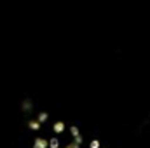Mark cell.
I'll return each mask as SVG.
<instances>
[{"label": "cell", "instance_id": "6da1fadb", "mask_svg": "<svg viewBox=\"0 0 150 148\" xmlns=\"http://www.w3.org/2000/svg\"><path fill=\"white\" fill-rule=\"evenodd\" d=\"M91 148H98V141H93L91 143Z\"/></svg>", "mask_w": 150, "mask_h": 148}]
</instances>
